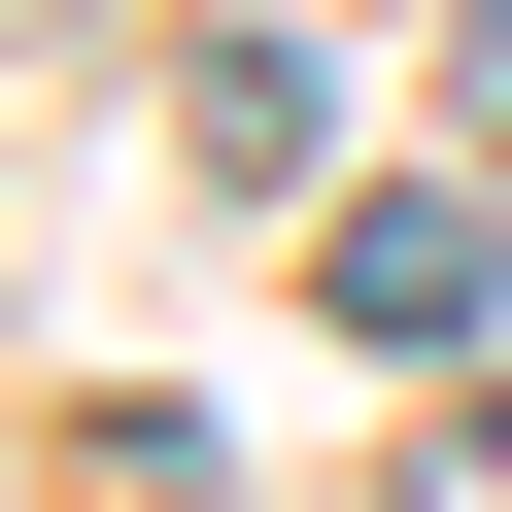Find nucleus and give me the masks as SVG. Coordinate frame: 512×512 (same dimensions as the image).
Wrapping results in <instances>:
<instances>
[{"instance_id":"1","label":"nucleus","mask_w":512,"mask_h":512,"mask_svg":"<svg viewBox=\"0 0 512 512\" xmlns=\"http://www.w3.org/2000/svg\"><path fill=\"white\" fill-rule=\"evenodd\" d=\"M478 274H512V205H478V171L342 205V342H478Z\"/></svg>"}]
</instances>
